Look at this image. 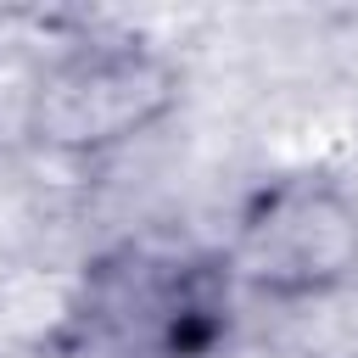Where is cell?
<instances>
[{
	"mask_svg": "<svg viewBox=\"0 0 358 358\" xmlns=\"http://www.w3.org/2000/svg\"><path fill=\"white\" fill-rule=\"evenodd\" d=\"M224 263L263 302L336 296L358 280V201L324 173L263 179L235 213Z\"/></svg>",
	"mask_w": 358,
	"mask_h": 358,
	"instance_id": "cell-3",
	"label": "cell"
},
{
	"mask_svg": "<svg viewBox=\"0 0 358 358\" xmlns=\"http://www.w3.org/2000/svg\"><path fill=\"white\" fill-rule=\"evenodd\" d=\"M185 101L168 50L145 39L62 45L22 95V134L50 157H112L162 129Z\"/></svg>",
	"mask_w": 358,
	"mask_h": 358,
	"instance_id": "cell-2",
	"label": "cell"
},
{
	"mask_svg": "<svg viewBox=\"0 0 358 358\" xmlns=\"http://www.w3.org/2000/svg\"><path fill=\"white\" fill-rule=\"evenodd\" d=\"M241 285L224 252L129 241L90 263L84 324L117 358H218Z\"/></svg>",
	"mask_w": 358,
	"mask_h": 358,
	"instance_id": "cell-1",
	"label": "cell"
}]
</instances>
